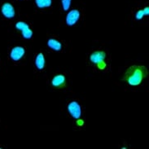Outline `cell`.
Segmentation results:
<instances>
[{"label":"cell","mask_w":149,"mask_h":149,"mask_svg":"<svg viewBox=\"0 0 149 149\" xmlns=\"http://www.w3.org/2000/svg\"><path fill=\"white\" fill-rule=\"evenodd\" d=\"M1 12L2 14L3 15L4 17L8 18V19H12L15 16L16 11L15 8L12 6V4L9 3H5L3 4L2 8H1Z\"/></svg>","instance_id":"cell-4"},{"label":"cell","mask_w":149,"mask_h":149,"mask_svg":"<svg viewBox=\"0 0 149 149\" xmlns=\"http://www.w3.org/2000/svg\"><path fill=\"white\" fill-rule=\"evenodd\" d=\"M61 4L64 11H68L71 5V0H61Z\"/></svg>","instance_id":"cell-13"},{"label":"cell","mask_w":149,"mask_h":149,"mask_svg":"<svg viewBox=\"0 0 149 149\" xmlns=\"http://www.w3.org/2000/svg\"><path fill=\"white\" fill-rule=\"evenodd\" d=\"M35 3L38 8H46L52 6V0H35Z\"/></svg>","instance_id":"cell-11"},{"label":"cell","mask_w":149,"mask_h":149,"mask_svg":"<svg viewBox=\"0 0 149 149\" xmlns=\"http://www.w3.org/2000/svg\"><path fill=\"white\" fill-rule=\"evenodd\" d=\"M65 83H66L65 77L64 75H62V74H58L56 76H55L52 80V85L56 88L64 87Z\"/></svg>","instance_id":"cell-8"},{"label":"cell","mask_w":149,"mask_h":149,"mask_svg":"<svg viewBox=\"0 0 149 149\" xmlns=\"http://www.w3.org/2000/svg\"><path fill=\"white\" fill-rule=\"evenodd\" d=\"M68 111H69V114L75 119H78L81 117V109L80 105L75 101H72L69 103L68 105Z\"/></svg>","instance_id":"cell-3"},{"label":"cell","mask_w":149,"mask_h":149,"mask_svg":"<svg viewBox=\"0 0 149 149\" xmlns=\"http://www.w3.org/2000/svg\"><path fill=\"white\" fill-rule=\"evenodd\" d=\"M106 58V54L102 51H98V52H93L91 56H90V60L92 62L93 64L95 65H100V63L104 62V61Z\"/></svg>","instance_id":"cell-6"},{"label":"cell","mask_w":149,"mask_h":149,"mask_svg":"<svg viewBox=\"0 0 149 149\" xmlns=\"http://www.w3.org/2000/svg\"><path fill=\"white\" fill-rule=\"evenodd\" d=\"M16 28L21 31L22 36L25 39H30L33 36V31L29 28V25L24 21H18L16 24Z\"/></svg>","instance_id":"cell-2"},{"label":"cell","mask_w":149,"mask_h":149,"mask_svg":"<svg viewBox=\"0 0 149 149\" xmlns=\"http://www.w3.org/2000/svg\"><path fill=\"white\" fill-rule=\"evenodd\" d=\"M148 72L145 67L140 65H133L125 72V81L130 86H138L147 76Z\"/></svg>","instance_id":"cell-1"},{"label":"cell","mask_w":149,"mask_h":149,"mask_svg":"<svg viewBox=\"0 0 149 149\" xmlns=\"http://www.w3.org/2000/svg\"><path fill=\"white\" fill-rule=\"evenodd\" d=\"M149 14V8L148 7H146L144 9H142V10H139L136 12L135 14V18L136 20H140L143 18L144 16H148Z\"/></svg>","instance_id":"cell-12"},{"label":"cell","mask_w":149,"mask_h":149,"mask_svg":"<svg viewBox=\"0 0 149 149\" xmlns=\"http://www.w3.org/2000/svg\"><path fill=\"white\" fill-rule=\"evenodd\" d=\"M35 65L37 69L42 70L45 67V58L42 53H38L35 58Z\"/></svg>","instance_id":"cell-9"},{"label":"cell","mask_w":149,"mask_h":149,"mask_svg":"<svg viewBox=\"0 0 149 149\" xmlns=\"http://www.w3.org/2000/svg\"><path fill=\"white\" fill-rule=\"evenodd\" d=\"M80 18V12L77 9L71 10L70 12L67 14L66 16V23L69 26L74 25L77 22V20Z\"/></svg>","instance_id":"cell-5"},{"label":"cell","mask_w":149,"mask_h":149,"mask_svg":"<svg viewBox=\"0 0 149 149\" xmlns=\"http://www.w3.org/2000/svg\"><path fill=\"white\" fill-rule=\"evenodd\" d=\"M47 45L48 47L51 49H52L54 51H56V52H59L61 51V48H62V45L61 43L56 39L55 38H51L47 41Z\"/></svg>","instance_id":"cell-10"},{"label":"cell","mask_w":149,"mask_h":149,"mask_svg":"<svg viewBox=\"0 0 149 149\" xmlns=\"http://www.w3.org/2000/svg\"><path fill=\"white\" fill-rule=\"evenodd\" d=\"M24 49L22 47H16L14 48H12L10 53V57L12 61H20L24 55Z\"/></svg>","instance_id":"cell-7"}]
</instances>
